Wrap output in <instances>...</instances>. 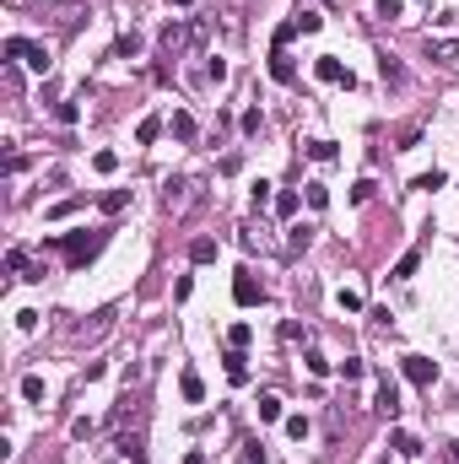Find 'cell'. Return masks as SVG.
Here are the masks:
<instances>
[{"label":"cell","mask_w":459,"mask_h":464,"mask_svg":"<svg viewBox=\"0 0 459 464\" xmlns=\"http://www.w3.org/2000/svg\"><path fill=\"white\" fill-rule=\"evenodd\" d=\"M195 43H206V22H200V17H189V22H167V27H163V54H167V60L189 54Z\"/></svg>","instance_id":"1"},{"label":"cell","mask_w":459,"mask_h":464,"mask_svg":"<svg viewBox=\"0 0 459 464\" xmlns=\"http://www.w3.org/2000/svg\"><path fill=\"white\" fill-rule=\"evenodd\" d=\"M103 238H108V232H86V227H82V232H65L60 248H65V260H70V264H86L98 248H103Z\"/></svg>","instance_id":"2"},{"label":"cell","mask_w":459,"mask_h":464,"mask_svg":"<svg viewBox=\"0 0 459 464\" xmlns=\"http://www.w3.org/2000/svg\"><path fill=\"white\" fill-rule=\"evenodd\" d=\"M163 205L179 216V211H189V205H200V184L195 179H167L163 184Z\"/></svg>","instance_id":"3"},{"label":"cell","mask_w":459,"mask_h":464,"mask_svg":"<svg viewBox=\"0 0 459 464\" xmlns=\"http://www.w3.org/2000/svg\"><path fill=\"white\" fill-rule=\"evenodd\" d=\"M259 297H265V292H259V281H254L249 270H238V281H232V303H238V308H254Z\"/></svg>","instance_id":"4"},{"label":"cell","mask_w":459,"mask_h":464,"mask_svg":"<svg viewBox=\"0 0 459 464\" xmlns=\"http://www.w3.org/2000/svg\"><path fill=\"white\" fill-rule=\"evenodd\" d=\"M405 378H411V384H421V389H432V378H438V367L427 362V357H405Z\"/></svg>","instance_id":"5"},{"label":"cell","mask_w":459,"mask_h":464,"mask_svg":"<svg viewBox=\"0 0 459 464\" xmlns=\"http://www.w3.org/2000/svg\"><path fill=\"white\" fill-rule=\"evenodd\" d=\"M119 459H130V464H146V437H141V432H125V437H119Z\"/></svg>","instance_id":"6"},{"label":"cell","mask_w":459,"mask_h":464,"mask_svg":"<svg viewBox=\"0 0 459 464\" xmlns=\"http://www.w3.org/2000/svg\"><path fill=\"white\" fill-rule=\"evenodd\" d=\"M313 76L319 81H346V87H352V70H340L335 54H319V60H313Z\"/></svg>","instance_id":"7"},{"label":"cell","mask_w":459,"mask_h":464,"mask_svg":"<svg viewBox=\"0 0 459 464\" xmlns=\"http://www.w3.org/2000/svg\"><path fill=\"white\" fill-rule=\"evenodd\" d=\"M378 76L389 81V87H405V81H411V76H405V65H400L395 54H378Z\"/></svg>","instance_id":"8"},{"label":"cell","mask_w":459,"mask_h":464,"mask_svg":"<svg viewBox=\"0 0 459 464\" xmlns=\"http://www.w3.org/2000/svg\"><path fill=\"white\" fill-rule=\"evenodd\" d=\"M373 410H378V416H400V394H395V384H389V378L378 384V400H373Z\"/></svg>","instance_id":"9"},{"label":"cell","mask_w":459,"mask_h":464,"mask_svg":"<svg viewBox=\"0 0 459 464\" xmlns=\"http://www.w3.org/2000/svg\"><path fill=\"white\" fill-rule=\"evenodd\" d=\"M271 76L281 81V87H287V81H297V65H292V54H287V49H276V54H271Z\"/></svg>","instance_id":"10"},{"label":"cell","mask_w":459,"mask_h":464,"mask_svg":"<svg viewBox=\"0 0 459 464\" xmlns=\"http://www.w3.org/2000/svg\"><path fill=\"white\" fill-rule=\"evenodd\" d=\"M27 65H33L38 76H49V70H54V54H49L43 43H27Z\"/></svg>","instance_id":"11"},{"label":"cell","mask_w":459,"mask_h":464,"mask_svg":"<svg viewBox=\"0 0 459 464\" xmlns=\"http://www.w3.org/2000/svg\"><path fill=\"white\" fill-rule=\"evenodd\" d=\"M227 378L232 384H249V357L243 351H227Z\"/></svg>","instance_id":"12"},{"label":"cell","mask_w":459,"mask_h":464,"mask_svg":"<svg viewBox=\"0 0 459 464\" xmlns=\"http://www.w3.org/2000/svg\"><path fill=\"white\" fill-rule=\"evenodd\" d=\"M167 130H173V141H195V135H200V130H195V119H189V114H173V124H167Z\"/></svg>","instance_id":"13"},{"label":"cell","mask_w":459,"mask_h":464,"mask_svg":"<svg viewBox=\"0 0 459 464\" xmlns=\"http://www.w3.org/2000/svg\"><path fill=\"white\" fill-rule=\"evenodd\" d=\"M189 260H195V264H211V260H216V243H211V238H195V243H189Z\"/></svg>","instance_id":"14"},{"label":"cell","mask_w":459,"mask_h":464,"mask_svg":"<svg viewBox=\"0 0 459 464\" xmlns=\"http://www.w3.org/2000/svg\"><path fill=\"white\" fill-rule=\"evenodd\" d=\"M416 264H421L416 248H411V254H400V260H395V281H411V276H416Z\"/></svg>","instance_id":"15"},{"label":"cell","mask_w":459,"mask_h":464,"mask_svg":"<svg viewBox=\"0 0 459 464\" xmlns=\"http://www.w3.org/2000/svg\"><path fill=\"white\" fill-rule=\"evenodd\" d=\"M389 443H395V454H400V459H416V454H421V443L411 437V432H395Z\"/></svg>","instance_id":"16"},{"label":"cell","mask_w":459,"mask_h":464,"mask_svg":"<svg viewBox=\"0 0 459 464\" xmlns=\"http://www.w3.org/2000/svg\"><path fill=\"white\" fill-rule=\"evenodd\" d=\"M114 54H119V60H135V54H141V33H125V38L114 43Z\"/></svg>","instance_id":"17"},{"label":"cell","mask_w":459,"mask_h":464,"mask_svg":"<svg viewBox=\"0 0 459 464\" xmlns=\"http://www.w3.org/2000/svg\"><path fill=\"white\" fill-rule=\"evenodd\" d=\"M259 421H281V394H259Z\"/></svg>","instance_id":"18"},{"label":"cell","mask_w":459,"mask_h":464,"mask_svg":"<svg viewBox=\"0 0 459 464\" xmlns=\"http://www.w3.org/2000/svg\"><path fill=\"white\" fill-rule=\"evenodd\" d=\"M179 389H184V400H206V384H200V373H184V378H179Z\"/></svg>","instance_id":"19"},{"label":"cell","mask_w":459,"mask_h":464,"mask_svg":"<svg viewBox=\"0 0 459 464\" xmlns=\"http://www.w3.org/2000/svg\"><path fill=\"white\" fill-rule=\"evenodd\" d=\"M157 135H163V119H157V114H151V119H141V130H135V141H141V146H151Z\"/></svg>","instance_id":"20"},{"label":"cell","mask_w":459,"mask_h":464,"mask_svg":"<svg viewBox=\"0 0 459 464\" xmlns=\"http://www.w3.org/2000/svg\"><path fill=\"white\" fill-rule=\"evenodd\" d=\"M125 205H130V189H108V195H103V211H108V216H119Z\"/></svg>","instance_id":"21"},{"label":"cell","mask_w":459,"mask_h":464,"mask_svg":"<svg viewBox=\"0 0 459 464\" xmlns=\"http://www.w3.org/2000/svg\"><path fill=\"white\" fill-rule=\"evenodd\" d=\"M427 54H432V60H438V65H449V60H454V54H459V43H454V38H438V43H432V49H427Z\"/></svg>","instance_id":"22"},{"label":"cell","mask_w":459,"mask_h":464,"mask_svg":"<svg viewBox=\"0 0 459 464\" xmlns=\"http://www.w3.org/2000/svg\"><path fill=\"white\" fill-rule=\"evenodd\" d=\"M287 232H292V238H287V248H292V254H303V248L313 243V227H287Z\"/></svg>","instance_id":"23"},{"label":"cell","mask_w":459,"mask_h":464,"mask_svg":"<svg viewBox=\"0 0 459 464\" xmlns=\"http://www.w3.org/2000/svg\"><path fill=\"white\" fill-rule=\"evenodd\" d=\"M249 340H254V329H249V324H232V329H227V345H232V351H243Z\"/></svg>","instance_id":"24"},{"label":"cell","mask_w":459,"mask_h":464,"mask_svg":"<svg viewBox=\"0 0 459 464\" xmlns=\"http://www.w3.org/2000/svg\"><path fill=\"white\" fill-rule=\"evenodd\" d=\"M22 400L38 405V400H43V378H33V373H27V378H22Z\"/></svg>","instance_id":"25"},{"label":"cell","mask_w":459,"mask_h":464,"mask_svg":"<svg viewBox=\"0 0 459 464\" xmlns=\"http://www.w3.org/2000/svg\"><path fill=\"white\" fill-rule=\"evenodd\" d=\"M297 33H319V27H324V17H319V11H297Z\"/></svg>","instance_id":"26"},{"label":"cell","mask_w":459,"mask_h":464,"mask_svg":"<svg viewBox=\"0 0 459 464\" xmlns=\"http://www.w3.org/2000/svg\"><path fill=\"white\" fill-rule=\"evenodd\" d=\"M0 54H6V60H27V38H6Z\"/></svg>","instance_id":"27"},{"label":"cell","mask_w":459,"mask_h":464,"mask_svg":"<svg viewBox=\"0 0 459 464\" xmlns=\"http://www.w3.org/2000/svg\"><path fill=\"white\" fill-rule=\"evenodd\" d=\"M22 270H27V248H11L6 254V276H22Z\"/></svg>","instance_id":"28"},{"label":"cell","mask_w":459,"mask_h":464,"mask_svg":"<svg viewBox=\"0 0 459 464\" xmlns=\"http://www.w3.org/2000/svg\"><path fill=\"white\" fill-rule=\"evenodd\" d=\"M308 157L313 162H330L335 157V141H308Z\"/></svg>","instance_id":"29"},{"label":"cell","mask_w":459,"mask_h":464,"mask_svg":"<svg viewBox=\"0 0 459 464\" xmlns=\"http://www.w3.org/2000/svg\"><path fill=\"white\" fill-rule=\"evenodd\" d=\"M373 6H378V17H384V22H395L400 11H405V0H373Z\"/></svg>","instance_id":"30"},{"label":"cell","mask_w":459,"mask_h":464,"mask_svg":"<svg viewBox=\"0 0 459 464\" xmlns=\"http://www.w3.org/2000/svg\"><path fill=\"white\" fill-rule=\"evenodd\" d=\"M308 205H313V211H324V205H330V189H324V184H308Z\"/></svg>","instance_id":"31"},{"label":"cell","mask_w":459,"mask_h":464,"mask_svg":"<svg viewBox=\"0 0 459 464\" xmlns=\"http://www.w3.org/2000/svg\"><path fill=\"white\" fill-rule=\"evenodd\" d=\"M276 216H297V195L287 189V195H276Z\"/></svg>","instance_id":"32"},{"label":"cell","mask_w":459,"mask_h":464,"mask_svg":"<svg viewBox=\"0 0 459 464\" xmlns=\"http://www.w3.org/2000/svg\"><path fill=\"white\" fill-rule=\"evenodd\" d=\"M238 130H243V135H259V108H243V119H238Z\"/></svg>","instance_id":"33"},{"label":"cell","mask_w":459,"mask_h":464,"mask_svg":"<svg viewBox=\"0 0 459 464\" xmlns=\"http://www.w3.org/2000/svg\"><path fill=\"white\" fill-rule=\"evenodd\" d=\"M443 184H449V179H443L438 167H432V173H421V179H416V184H411V189H443Z\"/></svg>","instance_id":"34"},{"label":"cell","mask_w":459,"mask_h":464,"mask_svg":"<svg viewBox=\"0 0 459 464\" xmlns=\"http://www.w3.org/2000/svg\"><path fill=\"white\" fill-rule=\"evenodd\" d=\"M243 459H249V464H265V443H259V437H249V443H243Z\"/></svg>","instance_id":"35"},{"label":"cell","mask_w":459,"mask_h":464,"mask_svg":"<svg viewBox=\"0 0 459 464\" xmlns=\"http://www.w3.org/2000/svg\"><path fill=\"white\" fill-rule=\"evenodd\" d=\"M362 373H368V367L356 362V357H346V362H340V378H346V384H352V378H362Z\"/></svg>","instance_id":"36"},{"label":"cell","mask_w":459,"mask_h":464,"mask_svg":"<svg viewBox=\"0 0 459 464\" xmlns=\"http://www.w3.org/2000/svg\"><path fill=\"white\" fill-rule=\"evenodd\" d=\"M92 167H98V173H114V167H119V157H114V151H98V157H92Z\"/></svg>","instance_id":"37"},{"label":"cell","mask_w":459,"mask_h":464,"mask_svg":"<svg viewBox=\"0 0 459 464\" xmlns=\"http://www.w3.org/2000/svg\"><path fill=\"white\" fill-rule=\"evenodd\" d=\"M76 114H82L76 103H60V108H54V119H60V124H76Z\"/></svg>","instance_id":"38"},{"label":"cell","mask_w":459,"mask_h":464,"mask_svg":"<svg viewBox=\"0 0 459 464\" xmlns=\"http://www.w3.org/2000/svg\"><path fill=\"white\" fill-rule=\"evenodd\" d=\"M362 200H373V179H362V184L352 189V205H362Z\"/></svg>","instance_id":"39"},{"label":"cell","mask_w":459,"mask_h":464,"mask_svg":"<svg viewBox=\"0 0 459 464\" xmlns=\"http://www.w3.org/2000/svg\"><path fill=\"white\" fill-rule=\"evenodd\" d=\"M17 329H22V335H27V329H38V313H33V308H22V313H17Z\"/></svg>","instance_id":"40"},{"label":"cell","mask_w":459,"mask_h":464,"mask_svg":"<svg viewBox=\"0 0 459 464\" xmlns=\"http://www.w3.org/2000/svg\"><path fill=\"white\" fill-rule=\"evenodd\" d=\"M340 308L346 313H362V292H340Z\"/></svg>","instance_id":"41"},{"label":"cell","mask_w":459,"mask_h":464,"mask_svg":"<svg viewBox=\"0 0 459 464\" xmlns=\"http://www.w3.org/2000/svg\"><path fill=\"white\" fill-rule=\"evenodd\" d=\"M308 373H313V378H324V373H330V362H324L319 351H308Z\"/></svg>","instance_id":"42"},{"label":"cell","mask_w":459,"mask_h":464,"mask_svg":"<svg viewBox=\"0 0 459 464\" xmlns=\"http://www.w3.org/2000/svg\"><path fill=\"white\" fill-rule=\"evenodd\" d=\"M287 437H297V443H303V437H308V421H303V416H292V421H287Z\"/></svg>","instance_id":"43"},{"label":"cell","mask_w":459,"mask_h":464,"mask_svg":"<svg viewBox=\"0 0 459 464\" xmlns=\"http://www.w3.org/2000/svg\"><path fill=\"white\" fill-rule=\"evenodd\" d=\"M167 6H195V0H167Z\"/></svg>","instance_id":"44"},{"label":"cell","mask_w":459,"mask_h":464,"mask_svg":"<svg viewBox=\"0 0 459 464\" xmlns=\"http://www.w3.org/2000/svg\"><path fill=\"white\" fill-rule=\"evenodd\" d=\"M454 464H459V443H454Z\"/></svg>","instance_id":"45"},{"label":"cell","mask_w":459,"mask_h":464,"mask_svg":"<svg viewBox=\"0 0 459 464\" xmlns=\"http://www.w3.org/2000/svg\"><path fill=\"white\" fill-rule=\"evenodd\" d=\"M378 464H395V459H378Z\"/></svg>","instance_id":"46"},{"label":"cell","mask_w":459,"mask_h":464,"mask_svg":"<svg viewBox=\"0 0 459 464\" xmlns=\"http://www.w3.org/2000/svg\"><path fill=\"white\" fill-rule=\"evenodd\" d=\"M454 22H459V11H454Z\"/></svg>","instance_id":"47"}]
</instances>
